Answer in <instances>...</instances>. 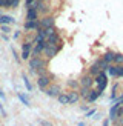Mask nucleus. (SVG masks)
Masks as SVG:
<instances>
[{
	"label": "nucleus",
	"instance_id": "6ab92c4d",
	"mask_svg": "<svg viewBox=\"0 0 123 126\" xmlns=\"http://www.w3.org/2000/svg\"><path fill=\"white\" fill-rule=\"evenodd\" d=\"M18 100H20V102H22L25 106H31V105H29V100H28V97L25 95V94H22V92H18Z\"/></svg>",
	"mask_w": 123,
	"mask_h": 126
},
{
	"label": "nucleus",
	"instance_id": "6e6552de",
	"mask_svg": "<svg viewBox=\"0 0 123 126\" xmlns=\"http://www.w3.org/2000/svg\"><path fill=\"white\" fill-rule=\"evenodd\" d=\"M57 43H62V39H60V35L55 32L54 35H51L49 39L45 40V46H57Z\"/></svg>",
	"mask_w": 123,
	"mask_h": 126
},
{
	"label": "nucleus",
	"instance_id": "5701e85b",
	"mask_svg": "<svg viewBox=\"0 0 123 126\" xmlns=\"http://www.w3.org/2000/svg\"><path fill=\"white\" fill-rule=\"evenodd\" d=\"M114 77H123V65L115 66V75Z\"/></svg>",
	"mask_w": 123,
	"mask_h": 126
},
{
	"label": "nucleus",
	"instance_id": "a878e982",
	"mask_svg": "<svg viewBox=\"0 0 123 126\" xmlns=\"http://www.w3.org/2000/svg\"><path fill=\"white\" fill-rule=\"evenodd\" d=\"M18 3H20V0H12V2H11V5H9V8H17V6H18Z\"/></svg>",
	"mask_w": 123,
	"mask_h": 126
},
{
	"label": "nucleus",
	"instance_id": "72a5a7b5",
	"mask_svg": "<svg viewBox=\"0 0 123 126\" xmlns=\"http://www.w3.org/2000/svg\"><path fill=\"white\" fill-rule=\"evenodd\" d=\"M102 126H109V120H108V118H106V120H103Z\"/></svg>",
	"mask_w": 123,
	"mask_h": 126
},
{
	"label": "nucleus",
	"instance_id": "f3484780",
	"mask_svg": "<svg viewBox=\"0 0 123 126\" xmlns=\"http://www.w3.org/2000/svg\"><path fill=\"white\" fill-rule=\"evenodd\" d=\"M22 79H23V81H25V86H26V89L31 92V91H32V85H31V81H29V79H28V75H26V74H23V75H22Z\"/></svg>",
	"mask_w": 123,
	"mask_h": 126
},
{
	"label": "nucleus",
	"instance_id": "c756f323",
	"mask_svg": "<svg viewBox=\"0 0 123 126\" xmlns=\"http://www.w3.org/2000/svg\"><path fill=\"white\" fill-rule=\"evenodd\" d=\"M2 31H3V34H6V32H9V26H5V25H3V26H2Z\"/></svg>",
	"mask_w": 123,
	"mask_h": 126
},
{
	"label": "nucleus",
	"instance_id": "9d476101",
	"mask_svg": "<svg viewBox=\"0 0 123 126\" xmlns=\"http://www.w3.org/2000/svg\"><path fill=\"white\" fill-rule=\"evenodd\" d=\"M25 29L26 31H39L40 29V23H39V20H35V22H26L25 23Z\"/></svg>",
	"mask_w": 123,
	"mask_h": 126
},
{
	"label": "nucleus",
	"instance_id": "c85d7f7f",
	"mask_svg": "<svg viewBox=\"0 0 123 126\" xmlns=\"http://www.w3.org/2000/svg\"><path fill=\"white\" fill-rule=\"evenodd\" d=\"M95 112H97V111H95V108H94V109H89L88 112H86V117H91V115H94Z\"/></svg>",
	"mask_w": 123,
	"mask_h": 126
},
{
	"label": "nucleus",
	"instance_id": "c9c22d12",
	"mask_svg": "<svg viewBox=\"0 0 123 126\" xmlns=\"http://www.w3.org/2000/svg\"><path fill=\"white\" fill-rule=\"evenodd\" d=\"M0 98H5V94H3V91L0 89Z\"/></svg>",
	"mask_w": 123,
	"mask_h": 126
},
{
	"label": "nucleus",
	"instance_id": "1a4fd4ad",
	"mask_svg": "<svg viewBox=\"0 0 123 126\" xmlns=\"http://www.w3.org/2000/svg\"><path fill=\"white\" fill-rule=\"evenodd\" d=\"M45 92L48 94L49 97H59L62 91H60V88H59L57 85H52V86H49V88H48V89H46Z\"/></svg>",
	"mask_w": 123,
	"mask_h": 126
},
{
	"label": "nucleus",
	"instance_id": "aec40b11",
	"mask_svg": "<svg viewBox=\"0 0 123 126\" xmlns=\"http://www.w3.org/2000/svg\"><path fill=\"white\" fill-rule=\"evenodd\" d=\"M57 98H59L60 105H69V103H68V94H60Z\"/></svg>",
	"mask_w": 123,
	"mask_h": 126
},
{
	"label": "nucleus",
	"instance_id": "2eb2a0df",
	"mask_svg": "<svg viewBox=\"0 0 123 126\" xmlns=\"http://www.w3.org/2000/svg\"><path fill=\"white\" fill-rule=\"evenodd\" d=\"M114 55H115V52L106 51V52H105V55H103V60L106 62V63H111V62H114Z\"/></svg>",
	"mask_w": 123,
	"mask_h": 126
},
{
	"label": "nucleus",
	"instance_id": "f704fd0d",
	"mask_svg": "<svg viewBox=\"0 0 123 126\" xmlns=\"http://www.w3.org/2000/svg\"><path fill=\"white\" fill-rule=\"evenodd\" d=\"M32 2H34V0H26V6H28V8H31V5H32Z\"/></svg>",
	"mask_w": 123,
	"mask_h": 126
},
{
	"label": "nucleus",
	"instance_id": "dca6fc26",
	"mask_svg": "<svg viewBox=\"0 0 123 126\" xmlns=\"http://www.w3.org/2000/svg\"><path fill=\"white\" fill-rule=\"evenodd\" d=\"M98 97H100V92H98L97 89H95V91H91V92H89V97H88V102L92 103V102H95Z\"/></svg>",
	"mask_w": 123,
	"mask_h": 126
},
{
	"label": "nucleus",
	"instance_id": "4468645a",
	"mask_svg": "<svg viewBox=\"0 0 123 126\" xmlns=\"http://www.w3.org/2000/svg\"><path fill=\"white\" fill-rule=\"evenodd\" d=\"M120 108H122V106H119V105L114 103V106H112V108H111V111H109V118H111V120H115V118H117V112H119Z\"/></svg>",
	"mask_w": 123,
	"mask_h": 126
},
{
	"label": "nucleus",
	"instance_id": "7ed1b4c3",
	"mask_svg": "<svg viewBox=\"0 0 123 126\" xmlns=\"http://www.w3.org/2000/svg\"><path fill=\"white\" fill-rule=\"evenodd\" d=\"M51 79H52V75H40L39 80H37V86H39V89L40 91H46L48 88H49V83H51Z\"/></svg>",
	"mask_w": 123,
	"mask_h": 126
},
{
	"label": "nucleus",
	"instance_id": "423d86ee",
	"mask_svg": "<svg viewBox=\"0 0 123 126\" xmlns=\"http://www.w3.org/2000/svg\"><path fill=\"white\" fill-rule=\"evenodd\" d=\"M42 29H48V28H54V17L52 16H45L39 22Z\"/></svg>",
	"mask_w": 123,
	"mask_h": 126
},
{
	"label": "nucleus",
	"instance_id": "f03ea898",
	"mask_svg": "<svg viewBox=\"0 0 123 126\" xmlns=\"http://www.w3.org/2000/svg\"><path fill=\"white\" fill-rule=\"evenodd\" d=\"M46 66V63L45 60H42L40 57H32V59H29V71L35 74V71H40V69H45Z\"/></svg>",
	"mask_w": 123,
	"mask_h": 126
},
{
	"label": "nucleus",
	"instance_id": "bb28decb",
	"mask_svg": "<svg viewBox=\"0 0 123 126\" xmlns=\"http://www.w3.org/2000/svg\"><path fill=\"white\" fill-rule=\"evenodd\" d=\"M108 72L109 75H115V66H108Z\"/></svg>",
	"mask_w": 123,
	"mask_h": 126
},
{
	"label": "nucleus",
	"instance_id": "e433bc0d",
	"mask_svg": "<svg viewBox=\"0 0 123 126\" xmlns=\"http://www.w3.org/2000/svg\"><path fill=\"white\" fill-rule=\"evenodd\" d=\"M78 126H85V123H78Z\"/></svg>",
	"mask_w": 123,
	"mask_h": 126
},
{
	"label": "nucleus",
	"instance_id": "a211bd4d",
	"mask_svg": "<svg viewBox=\"0 0 123 126\" xmlns=\"http://www.w3.org/2000/svg\"><path fill=\"white\" fill-rule=\"evenodd\" d=\"M98 72H100V68L97 66V63H94V65L89 68V75H94V77H95Z\"/></svg>",
	"mask_w": 123,
	"mask_h": 126
},
{
	"label": "nucleus",
	"instance_id": "9b49d317",
	"mask_svg": "<svg viewBox=\"0 0 123 126\" xmlns=\"http://www.w3.org/2000/svg\"><path fill=\"white\" fill-rule=\"evenodd\" d=\"M78 98H80V95H78V92L77 91H69L68 92V103H77L78 102Z\"/></svg>",
	"mask_w": 123,
	"mask_h": 126
},
{
	"label": "nucleus",
	"instance_id": "393cba45",
	"mask_svg": "<svg viewBox=\"0 0 123 126\" xmlns=\"http://www.w3.org/2000/svg\"><path fill=\"white\" fill-rule=\"evenodd\" d=\"M68 86H71V88H74V89H76V88H78L80 86V83H78V81H68Z\"/></svg>",
	"mask_w": 123,
	"mask_h": 126
},
{
	"label": "nucleus",
	"instance_id": "0eeeda50",
	"mask_svg": "<svg viewBox=\"0 0 123 126\" xmlns=\"http://www.w3.org/2000/svg\"><path fill=\"white\" fill-rule=\"evenodd\" d=\"M78 83H80V86H82V88H86V89H89V88L92 86V83H94V79H92V75L86 74V75H83V77H82V80H80Z\"/></svg>",
	"mask_w": 123,
	"mask_h": 126
},
{
	"label": "nucleus",
	"instance_id": "473e14b6",
	"mask_svg": "<svg viewBox=\"0 0 123 126\" xmlns=\"http://www.w3.org/2000/svg\"><path fill=\"white\" fill-rule=\"evenodd\" d=\"M0 112H2L3 117H6V112H5V109H3V105H2V103H0Z\"/></svg>",
	"mask_w": 123,
	"mask_h": 126
},
{
	"label": "nucleus",
	"instance_id": "ddd939ff",
	"mask_svg": "<svg viewBox=\"0 0 123 126\" xmlns=\"http://www.w3.org/2000/svg\"><path fill=\"white\" fill-rule=\"evenodd\" d=\"M37 20V11L32 9V8H28V12H26V22H35Z\"/></svg>",
	"mask_w": 123,
	"mask_h": 126
},
{
	"label": "nucleus",
	"instance_id": "b1692460",
	"mask_svg": "<svg viewBox=\"0 0 123 126\" xmlns=\"http://www.w3.org/2000/svg\"><path fill=\"white\" fill-rule=\"evenodd\" d=\"M114 62L119 63V65H123V54H115L114 55Z\"/></svg>",
	"mask_w": 123,
	"mask_h": 126
},
{
	"label": "nucleus",
	"instance_id": "f257e3e1",
	"mask_svg": "<svg viewBox=\"0 0 123 126\" xmlns=\"http://www.w3.org/2000/svg\"><path fill=\"white\" fill-rule=\"evenodd\" d=\"M94 83L97 85V91L98 92H103L105 89H106V85H108V75L105 71H100L95 77H94Z\"/></svg>",
	"mask_w": 123,
	"mask_h": 126
},
{
	"label": "nucleus",
	"instance_id": "cd10ccee",
	"mask_svg": "<svg viewBox=\"0 0 123 126\" xmlns=\"http://www.w3.org/2000/svg\"><path fill=\"white\" fill-rule=\"evenodd\" d=\"M115 105H119V106H123V95L122 97H119L115 100Z\"/></svg>",
	"mask_w": 123,
	"mask_h": 126
},
{
	"label": "nucleus",
	"instance_id": "f8f14e48",
	"mask_svg": "<svg viewBox=\"0 0 123 126\" xmlns=\"http://www.w3.org/2000/svg\"><path fill=\"white\" fill-rule=\"evenodd\" d=\"M15 22V18L14 17H11V16H0V23L2 25H5V26H8V25H12Z\"/></svg>",
	"mask_w": 123,
	"mask_h": 126
},
{
	"label": "nucleus",
	"instance_id": "412c9836",
	"mask_svg": "<svg viewBox=\"0 0 123 126\" xmlns=\"http://www.w3.org/2000/svg\"><path fill=\"white\" fill-rule=\"evenodd\" d=\"M89 89H86V88H82V91H80L78 92V95L80 97H82V98H86V100H88V97H89Z\"/></svg>",
	"mask_w": 123,
	"mask_h": 126
},
{
	"label": "nucleus",
	"instance_id": "39448f33",
	"mask_svg": "<svg viewBox=\"0 0 123 126\" xmlns=\"http://www.w3.org/2000/svg\"><path fill=\"white\" fill-rule=\"evenodd\" d=\"M31 51H32V43H31V42H25L22 45V59L23 60H29Z\"/></svg>",
	"mask_w": 123,
	"mask_h": 126
},
{
	"label": "nucleus",
	"instance_id": "4be33fe9",
	"mask_svg": "<svg viewBox=\"0 0 123 126\" xmlns=\"http://www.w3.org/2000/svg\"><path fill=\"white\" fill-rule=\"evenodd\" d=\"M95 63H97V66H98V68H100V69H102V71H105V69H108V63H106V62H105L103 59H102V60H97Z\"/></svg>",
	"mask_w": 123,
	"mask_h": 126
},
{
	"label": "nucleus",
	"instance_id": "2f4dec72",
	"mask_svg": "<svg viewBox=\"0 0 123 126\" xmlns=\"http://www.w3.org/2000/svg\"><path fill=\"white\" fill-rule=\"evenodd\" d=\"M12 54H14V59L17 60V62H20V59H18V55H17V52H15V49L12 48Z\"/></svg>",
	"mask_w": 123,
	"mask_h": 126
},
{
	"label": "nucleus",
	"instance_id": "7c9ffc66",
	"mask_svg": "<svg viewBox=\"0 0 123 126\" xmlns=\"http://www.w3.org/2000/svg\"><path fill=\"white\" fill-rule=\"evenodd\" d=\"M40 125H42V126H52V123H49V122H45V120H42V122H40Z\"/></svg>",
	"mask_w": 123,
	"mask_h": 126
},
{
	"label": "nucleus",
	"instance_id": "20e7f679",
	"mask_svg": "<svg viewBox=\"0 0 123 126\" xmlns=\"http://www.w3.org/2000/svg\"><path fill=\"white\" fill-rule=\"evenodd\" d=\"M59 51H60V46H45V49H43V55H45L48 60H51V59H54L55 55H57Z\"/></svg>",
	"mask_w": 123,
	"mask_h": 126
}]
</instances>
